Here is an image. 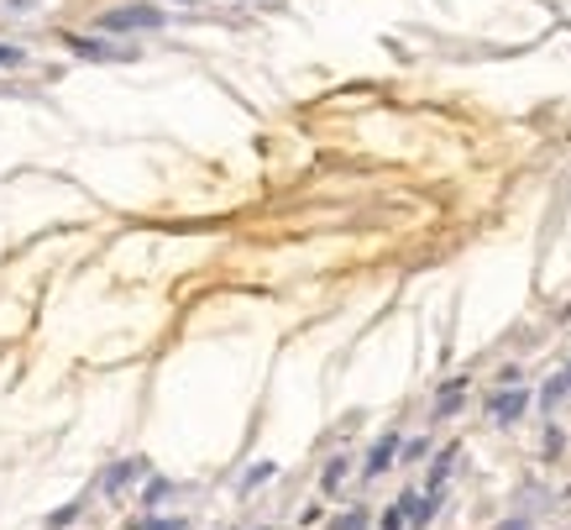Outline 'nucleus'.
<instances>
[{
    "label": "nucleus",
    "mask_w": 571,
    "mask_h": 530,
    "mask_svg": "<svg viewBox=\"0 0 571 530\" xmlns=\"http://www.w3.org/2000/svg\"><path fill=\"white\" fill-rule=\"evenodd\" d=\"M163 26V11L158 5H121V11H105L95 22V32H158Z\"/></svg>",
    "instance_id": "obj_1"
},
{
    "label": "nucleus",
    "mask_w": 571,
    "mask_h": 530,
    "mask_svg": "<svg viewBox=\"0 0 571 530\" xmlns=\"http://www.w3.org/2000/svg\"><path fill=\"white\" fill-rule=\"evenodd\" d=\"M524 405H529V394H524L519 384H503L493 399H488V415H493V426H514L524 415Z\"/></svg>",
    "instance_id": "obj_2"
},
{
    "label": "nucleus",
    "mask_w": 571,
    "mask_h": 530,
    "mask_svg": "<svg viewBox=\"0 0 571 530\" xmlns=\"http://www.w3.org/2000/svg\"><path fill=\"white\" fill-rule=\"evenodd\" d=\"M142 473H147V458H121L116 467H111V473L100 478V494H111V499H116L121 488H132V483L142 478Z\"/></svg>",
    "instance_id": "obj_3"
},
{
    "label": "nucleus",
    "mask_w": 571,
    "mask_h": 530,
    "mask_svg": "<svg viewBox=\"0 0 571 530\" xmlns=\"http://www.w3.org/2000/svg\"><path fill=\"white\" fill-rule=\"evenodd\" d=\"M69 48L79 58H132V48H111V43H100V37H73L69 32Z\"/></svg>",
    "instance_id": "obj_4"
},
{
    "label": "nucleus",
    "mask_w": 571,
    "mask_h": 530,
    "mask_svg": "<svg viewBox=\"0 0 571 530\" xmlns=\"http://www.w3.org/2000/svg\"><path fill=\"white\" fill-rule=\"evenodd\" d=\"M393 452H399V436H382L378 447H373V458H367V473H373V478H378L382 467H388V462H393Z\"/></svg>",
    "instance_id": "obj_5"
},
{
    "label": "nucleus",
    "mask_w": 571,
    "mask_h": 530,
    "mask_svg": "<svg viewBox=\"0 0 571 530\" xmlns=\"http://www.w3.org/2000/svg\"><path fill=\"white\" fill-rule=\"evenodd\" d=\"M540 399H546V410H556L561 399H571V368H567V373H556V379H550Z\"/></svg>",
    "instance_id": "obj_6"
},
{
    "label": "nucleus",
    "mask_w": 571,
    "mask_h": 530,
    "mask_svg": "<svg viewBox=\"0 0 571 530\" xmlns=\"http://www.w3.org/2000/svg\"><path fill=\"white\" fill-rule=\"evenodd\" d=\"M452 462H456V447L452 452H441V462L430 467V488H435V494H441V483H446V473H452Z\"/></svg>",
    "instance_id": "obj_7"
},
{
    "label": "nucleus",
    "mask_w": 571,
    "mask_h": 530,
    "mask_svg": "<svg viewBox=\"0 0 571 530\" xmlns=\"http://www.w3.org/2000/svg\"><path fill=\"white\" fill-rule=\"evenodd\" d=\"M132 530H184V520H163V515H142V520H132Z\"/></svg>",
    "instance_id": "obj_8"
},
{
    "label": "nucleus",
    "mask_w": 571,
    "mask_h": 530,
    "mask_svg": "<svg viewBox=\"0 0 571 530\" xmlns=\"http://www.w3.org/2000/svg\"><path fill=\"white\" fill-rule=\"evenodd\" d=\"M456 405H461V384H452L441 399H435V415H456Z\"/></svg>",
    "instance_id": "obj_9"
},
{
    "label": "nucleus",
    "mask_w": 571,
    "mask_h": 530,
    "mask_svg": "<svg viewBox=\"0 0 571 530\" xmlns=\"http://www.w3.org/2000/svg\"><path fill=\"white\" fill-rule=\"evenodd\" d=\"M331 530H367V509H346V515H341Z\"/></svg>",
    "instance_id": "obj_10"
},
{
    "label": "nucleus",
    "mask_w": 571,
    "mask_h": 530,
    "mask_svg": "<svg viewBox=\"0 0 571 530\" xmlns=\"http://www.w3.org/2000/svg\"><path fill=\"white\" fill-rule=\"evenodd\" d=\"M168 494H173V488H168L163 478H152V483H147V494H142V499H147V505H163Z\"/></svg>",
    "instance_id": "obj_11"
},
{
    "label": "nucleus",
    "mask_w": 571,
    "mask_h": 530,
    "mask_svg": "<svg viewBox=\"0 0 571 530\" xmlns=\"http://www.w3.org/2000/svg\"><path fill=\"white\" fill-rule=\"evenodd\" d=\"M0 69H22V48H11V43H0Z\"/></svg>",
    "instance_id": "obj_12"
},
{
    "label": "nucleus",
    "mask_w": 571,
    "mask_h": 530,
    "mask_svg": "<svg viewBox=\"0 0 571 530\" xmlns=\"http://www.w3.org/2000/svg\"><path fill=\"white\" fill-rule=\"evenodd\" d=\"M341 478H346V458H335L331 467H326V494H331V488H335Z\"/></svg>",
    "instance_id": "obj_13"
},
{
    "label": "nucleus",
    "mask_w": 571,
    "mask_h": 530,
    "mask_svg": "<svg viewBox=\"0 0 571 530\" xmlns=\"http://www.w3.org/2000/svg\"><path fill=\"white\" fill-rule=\"evenodd\" d=\"M404 520H409V515H404V505H393V509H388V515H382V530H404Z\"/></svg>",
    "instance_id": "obj_14"
},
{
    "label": "nucleus",
    "mask_w": 571,
    "mask_h": 530,
    "mask_svg": "<svg viewBox=\"0 0 571 530\" xmlns=\"http://www.w3.org/2000/svg\"><path fill=\"white\" fill-rule=\"evenodd\" d=\"M493 530H535V520H524V515H509V520H499Z\"/></svg>",
    "instance_id": "obj_15"
},
{
    "label": "nucleus",
    "mask_w": 571,
    "mask_h": 530,
    "mask_svg": "<svg viewBox=\"0 0 571 530\" xmlns=\"http://www.w3.org/2000/svg\"><path fill=\"white\" fill-rule=\"evenodd\" d=\"M5 5H11V11H32L37 0H5Z\"/></svg>",
    "instance_id": "obj_16"
},
{
    "label": "nucleus",
    "mask_w": 571,
    "mask_h": 530,
    "mask_svg": "<svg viewBox=\"0 0 571 530\" xmlns=\"http://www.w3.org/2000/svg\"><path fill=\"white\" fill-rule=\"evenodd\" d=\"M179 5H190V0H179Z\"/></svg>",
    "instance_id": "obj_17"
}]
</instances>
